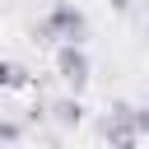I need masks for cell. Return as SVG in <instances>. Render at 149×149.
Here are the masks:
<instances>
[{
  "mask_svg": "<svg viewBox=\"0 0 149 149\" xmlns=\"http://www.w3.org/2000/svg\"><path fill=\"white\" fill-rule=\"evenodd\" d=\"M79 33H84V19H79V9H70V5H56V9H51V19L42 23V37L79 42Z\"/></svg>",
  "mask_w": 149,
  "mask_h": 149,
  "instance_id": "obj_1",
  "label": "cell"
},
{
  "mask_svg": "<svg viewBox=\"0 0 149 149\" xmlns=\"http://www.w3.org/2000/svg\"><path fill=\"white\" fill-rule=\"evenodd\" d=\"M56 65H61V79H65V84H84V79H88V61H84V51H74V42L61 47Z\"/></svg>",
  "mask_w": 149,
  "mask_h": 149,
  "instance_id": "obj_2",
  "label": "cell"
},
{
  "mask_svg": "<svg viewBox=\"0 0 149 149\" xmlns=\"http://www.w3.org/2000/svg\"><path fill=\"white\" fill-rule=\"evenodd\" d=\"M0 84H5V88H19V84H23V70H19V65H0Z\"/></svg>",
  "mask_w": 149,
  "mask_h": 149,
  "instance_id": "obj_3",
  "label": "cell"
},
{
  "mask_svg": "<svg viewBox=\"0 0 149 149\" xmlns=\"http://www.w3.org/2000/svg\"><path fill=\"white\" fill-rule=\"evenodd\" d=\"M116 5H126V0H116Z\"/></svg>",
  "mask_w": 149,
  "mask_h": 149,
  "instance_id": "obj_4",
  "label": "cell"
}]
</instances>
